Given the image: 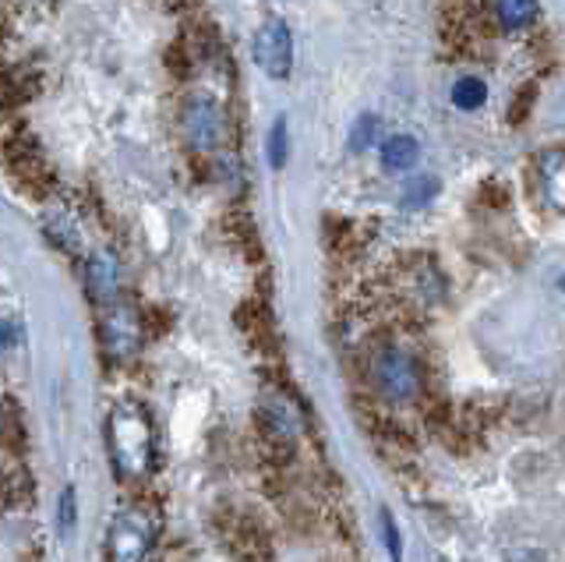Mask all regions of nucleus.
I'll return each mask as SVG.
<instances>
[{
    "label": "nucleus",
    "mask_w": 565,
    "mask_h": 562,
    "mask_svg": "<svg viewBox=\"0 0 565 562\" xmlns=\"http://www.w3.org/2000/svg\"><path fill=\"white\" fill-rule=\"evenodd\" d=\"M106 443L124 478H146L152 467V421L138 403H120L106 421Z\"/></svg>",
    "instance_id": "nucleus-1"
},
{
    "label": "nucleus",
    "mask_w": 565,
    "mask_h": 562,
    "mask_svg": "<svg viewBox=\"0 0 565 562\" xmlns=\"http://www.w3.org/2000/svg\"><path fill=\"white\" fill-rule=\"evenodd\" d=\"M371 382L388 403H411L420 396V361L403 347H382L375 358H371Z\"/></svg>",
    "instance_id": "nucleus-2"
},
{
    "label": "nucleus",
    "mask_w": 565,
    "mask_h": 562,
    "mask_svg": "<svg viewBox=\"0 0 565 562\" xmlns=\"http://www.w3.org/2000/svg\"><path fill=\"white\" fill-rule=\"evenodd\" d=\"M152 544H156V517L141 506H128L110 527L106 555H110V562H146Z\"/></svg>",
    "instance_id": "nucleus-3"
},
{
    "label": "nucleus",
    "mask_w": 565,
    "mask_h": 562,
    "mask_svg": "<svg viewBox=\"0 0 565 562\" xmlns=\"http://www.w3.org/2000/svg\"><path fill=\"white\" fill-rule=\"evenodd\" d=\"M255 61L265 75L273 78H287L290 67H294V36L287 22H265L255 32Z\"/></svg>",
    "instance_id": "nucleus-4"
},
{
    "label": "nucleus",
    "mask_w": 565,
    "mask_h": 562,
    "mask_svg": "<svg viewBox=\"0 0 565 562\" xmlns=\"http://www.w3.org/2000/svg\"><path fill=\"white\" fill-rule=\"evenodd\" d=\"M103 343L106 354L117 361H128L138 354L141 347V326H138V311L128 305H110L103 315Z\"/></svg>",
    "instance_id": "nucleus-5"
},
{
    "label": "nucleus",
    "mask_w": 565,
    "mask_h": 562,
    "mask_svg": "<svg viewBox=\"0 0 565 562\" xmlns=\"http://www.w3.org/2000/svg\"><path fill=\"white\" fill-rule=\"evenodd\" d=\"M223 110L212 99H191L184 110V138L191 149H216L223 142Z\"/></svg>",
    "instance_id": "nucleus-6"
},
{
    "label": "nucleus",
    "mask_w": 565,
    "mask_h": 562,
    "mask_svg": "<svg viewBox=\"0 0 565 562\" xmlns=\"http://www.w3.org/2000/svg\"><path fill=\"white\" fill-rule=\"evenodd\" d=\"M85 284L93 301L99 305H114L117 301V290H120V266H117V255L114 252H96L88 258L85 266Z\"/></svg>",
    "instance_id": "nucleus-7"
},
{
    "label": "nucleus",
    "mask_w": 565,
    "mask_h": 562,
    "mask_svg": "<svg viewBox=\"0 0 565 562\" xmlns=\"http://www.w3.org/2000/svg\"><path fill=\"white\" fill-rule=\"evenodd\" d=\"M537 178L544 199L552 202L558 213H565V149H547L537 160Z\"/></svg>",
    "instance_id": "nucleus-8"
},
{
    "label": "nucleus",
    "mask_w": 565,
    "mask_h": 562,
    "mask_svg": "<svg viewBox=\"0 0 565 562\" xmlns=\"http://www.w3.org/2000/svg\"><path fill=\"white\" fill-rule=\"evenodd\" d=\"M417 156H420V146H417V138L411 135H393V138H385L382 142V167L385 170H411L417 163Z\"/></svg>",
    "instance_id": "nucleus-9"
},
{
    "label": "nucleus",
    "mask_w": 565,
    "mask_h": 562,
    "mask_svg": "<svg viewBox=\"0 0 565 562\" xmlns=\"http://www.w3.org/2000/svg\"><path fill=\"white\" fill-rule=\"evenodd\" d=\"M488 103V85L481 78H459L452 85V107L456 110H477Z\"/></svg>",
    "instance_id": "nucleus-10"
},
{
    "label": "nucleus",
    "mask_w": 565,
    "mask_h": 562,
    "mask_svg": "<svg viewBox=\"0 0 565 562\" xmlns=\"http://www.w3.org/2000/svg\"><path fill=\"white\" fill-rule=\"evenodd\" d=\"M537 0H499V22L505 29H523L534 22Z\"/></svg>",
    "instance_id": "nucleus-11"
},
{
    "label": "nucleus",
    "mask_w": 565,
    "mask_h": 562,
    "mask_svg": "<svg viewBox=\"0 0 565 562\" xmlns=\"http://www.w3.org/2000/svg\"><path fill=\"white\" fill-rule=\"evenodd\" d=\"M435 195H438V181H435V178H428V173H424V178H417V181L406 184L403 202L411 205V209H417V205H428Z\"/></svg>",
    "instance_id": "nucleus-12"
},
{
    "label": "nucleus",
    "mask_w": 565,
    "mask_h": 562,
    "mask_svg": "<svg viewBox=\"0 0 565 562\" xmlns=\"http://www.w3.org/2000/svg\"><path fill=\"white\" fill-rule=\"evenodd\" d=\"M269 163L279 170L287 163V117H279L273 125V135H269Z\"/></svg>",
    "instance_id": "nucleus-13"
},
{
    "label": "nucleus",
    "mask_w": 565,
    "mask_h": 562,
    "mask_svg": "<svg viewBox=\"0 0 565 562\" xmlns=\"http://www.w3.org/2000/svg\"><path fill=\"white\" fill-rule=\"evenodd\" d=\"M375 131H379V117L364 114V117L358 120V125H353V135H350V149H353V152L367 149L371 142H375Z\"/></svg>",
    "instance_id": "nucleus-14"
},
{
    "label": "nucleus",
    "mask_w": 565,
    "mask_h": 562,
    "mask_svg": "<svg viewBox=\"0 0 565 562\" xmlns=\"http://www.w3.org/2000/svg\"><path fill=\"white\" fill-rule=\"evenodd\" d=\"M382 531H385V549H388V555H393L396 562H403V549H399V534H396V523L388 520V517H382Z\"/></svg>",
    "instance_id": "nucleus-15"
},
{
    "label": "nucleus",
    "mask_w": 565,
    "mask_h": 562,
    "mask_svg": "<svg viewBox=\"0 0 565 562\" xmlns=\"http://www.w3.org/2000/svg\"><path fill=\"white\" fill-rule=\"evenodd\" d=\"M71 520H75V491H64V499H61V523L71 527Z\"/></svg>",
    "instance_id": "nucleus-16"
},
{
    "label": "nucleus",
    "mask_w": 565,
    "mask_h": 562,
    "mask_svg": "<svg viewBox=\"0 0 565 562\" xmlns=\"http://www.w3.org/2000/svg\"><path fill=\"white\" fill-rule=\"evenodd\" d=\"M562 287H565V279H562Z\"/></svg>",
    "instance_id": "nucleus-17"
}]
</instances>
